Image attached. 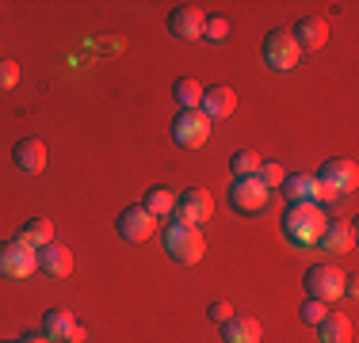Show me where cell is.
<instances>
[{"instance_id": "obj_4", "label": "cell", "mask_w": 359, "mask_h": 343, "mask_svg": "<svg viewBox=\"0 0 359 343\" xmlns=\"http://www.w3.org/2000/svg\"><path fill=\"white\" fill-rule=\"evenodd\" d=\"M35 271H39V252L31 244H23L20 237L0 244V274H8V279H31Z\"/></svg>"}, {"instance_id": "obj_29", "label": "cell", "mask_w": 359, "mask_h": 343, "mask_svg": "<svg viewBox=\"0 0 359 343\" xmlns=\"http://www.w3.org/2000/svg\"><path fill=\"white\" fill-rule=\"evenodd\" d=\"M207 313H210V321H215V324H226L229 316H233V305H229V302H210Z\"/></svg>"}, {"instance_id": "obj_30", "label": "cell", "mask_w": 359, "mask_h": 343, "mask_svg": "<svg viewBox=\"0 0 359 343\" xmlns=\"http://www.w3.org/2000/svg\"><path fill=\"white\" fill-rule=\"evenodd\" d=\"M84 336H88V332H84L81 324H76V328L69 332V340H65V343H84Z\"/></svg>"}, {"instance_id": "obj_23", "label": "cell", "mask_w": 359, "mask_h": 343, "mask_svg": "<svg viewBox=\"0 0 359 343\" xmlns=\"http://www.w3.org/2000/svg\"><path fill=\"white\" fill-rule=\"evenodd\" d=\"M145 210H149L153 218H168V214H176V191L172 187H153V191L145 195Z\"/></svg>"}, {"instance_id": "obj_13", "label": "cell", "mask_w": 359, "mask_h": 343, "mask_svg": "<svg viewBox=\"0 0 359 343\" xmlns=\"http://www.w3.org/2000/svg\"><path fill=\"white\" fill-rule=\"evenodd\" d=\"M290 38L298 42V50H321L329 42V23L321 15H302L294 23V31H290Z\"/></svg>"}, {"instance_id": "obj_28", "label": "cell", "mask_w": 359, "mask_h": 343, "mask_svg": "<svg viewBox=\"0 0 359 343\" xmlns=\"http://www.w3.org/2000/svg\"><path fill=\"white\" fill-rule=\"evenodd\" d=\"M20 84V62H12V57H0V92L15 88Z\"/></svg>"}, {"instance_id": "obj_2", "label": "cell", "mask_w": 359, "mask_h": 343, "mask_svg": "<svg viewBox=\"0 0 359 343\" xmlns=\"http://www.w3.org/2000/svg\"><path fill=\"white\" fill-rule=\"evenodd\" d=\"M165 252L172 255L176 263L191 267V263L203 260L207 244H203V233L195 225H187V221H168V225H165Z\"/></svg>"}, {"instance_id": "obj_5", "label": "cell", "mask_w": 359, "mask_h": 343, "mask_svg": "<svg viewBox=\"0 0 359 343\" xmlns=\"http://www.w3.org/2000/svg\"><path fill=\"white\" fill-rule=\"evenodd\" d=\"M210 126H215V122H210L199 107H195V111H180L176 122H172V137H176V145H184V149H199V145H207Z\"/></svg>"}, {"instance_id": "obj_6", "label": "cell", "mask_w": 359, "mask_h": 343, "mask_svg": "<svg viewBox=\"0 0 359 343\" xmlns=\"http://www.w3.org/2000/svg\"><path fill=\"white\" fill-rule=\"evenodd\" d=\"M313 179H318L321 187H329L332 195H348V191H355V183H359V168H355V160L337 157V160H325Z\"/></svg>"}, {"instance_id": "obj_27", "label": "cell", "mask_w": 359, "mask_h": 343, "mask_svg": "<svg viewBox=\"0 0 359 343\" xmlns=\"http://www.w3.org/2000/svg\"><path fill=\"white\" fill-rule=\"evenodd\" d=\"M203 38H207V42H226V38H229V20H226V15H215V20H207V27H203Z\"/></svg>"}, {"instance_id": "obj_8", "label": "cell", "mask_w": 359, "mask_h": 343, "mask_svg": "<svg viewBox=\"0 0 359 343\" xmlns=\"http://www.w3.org/2000/svg\"><path fill=\"white\" fill-rule=\"evenodd\" d=\"M298 57H302V50H298L294 38H290V31H271L268 38H264V62H268L271 69L287 73V69L298 65Z\"/></svg>"}, {"instance_id": "obj_25", "label": "cell", "mask_w": 359, "mask_h": 343, "mask_svg": "<svg viewBox=\"0 0 359 343\" xmlns=\"http://www.w3.org/2000/svg\"><path fill=\"white\" fill-rule=\"evenodd\" d=\"M298 316H302L306 324H321L325 316H329V302H318V298H306L302 309H298Z\"/></svg>"}, {"instance_id": "obj_10", "label": "cell", "mask_w": 359, "mask_h": 343, "mask_svg": "<svg viewBox=\"0 0 359 343\" xmlns=\"http://www.w3.org/2000/svg\"><path fill=\"white\" fill-rule=\"evenodd\" d=\"M153 229H157V218H153L145 206H126V210L118 214V237L130 240V244H142V240H149Z\"/></svg>"}, {"instance_id": "obj_31", "label": "cell", "mask_w": 359, "mask_h": 343, "mask_svg": "<svg viewBox=\"0 0 359 343\" xmlns=\"http://www.w3.org/2000/svg\"><path fill=\"white\" fill-rule=\"evenodd\" d=\"M23 343H54V340H46V336H31V340H23Z\"/></svg>"}, {"instance_id": "obj_12", "label": "cell", "mask_w": 359, "mask_h": 343, "mask_svg": "<svg viewBox=\"0 0 359 343\" xmlns=\"http://www.w3.org/2000/svg\"><path fill=\"white\" fill-rule=\"evenodd\" d=\"M203 27H207V15H203L199 8H191V4H180V8H172V15H168V31H172L176 38H184V42L203 38Z\"/></svg>"}, {"instance_id": "obj_17", "label": "cell", "mask_w": 359, "mask_h": 343, "mask_svg": "<svg viewBox=\"0 0 359 343\" xmlns=\"http://www.w3.org/2000/svg\"><path fill=\"white\" fill-rule=\"evenodd\" d=\"M318 244L325 248V252H352V248H355V229H352V221H329Z\"/></svg>"}, {"instance_id": "obj_3", "label": "cell", "mask_w": 359, "mask_h": 343, "mask_svg": "<svg viewBox=\"0 0 359 343\" xmlns=\"http://www.w3.org/2000/svg\"><path fill=\"white\" fill-rule=\"evenodd\" d=\"M344 282H348V274L337 263H313L306 271V294L318 298V302H337L344 294Z\"/></svg>"}, {"instance_id": "obj_1", "label": "cell", "mask_w": 359, "mask_h": 343, "mask_svg": "<svg viewBox=\"0 0 359 343\" xmlns=\"http://www.w3.org/2000/svg\"><path fill=\"white\" fill-rule=\"evenodd\" d=\"M325 225H329V218H325V210L318 202H290L283 210V233L294 248H310L318 244Z\"/></svg>"}, {"instance_id": "obj_15", "label": "cell", "mask_w": 359, "mask_h": 343, "mask_svg": "<svg viewBox=\"0 0 359 343\" xmlns=\"http://www.w3.org/2000/svg\"><path fill=\"white\" fill-rule=\"evenodd\" d=\"M39 271L54 274V279H69V274H73V252L65 244L39 248Z\"/></svg>"}, {"instance_id": "obj_22", "label": "cell", "mask_w": 359, "mask_h": 343, "mask_svg": "<svg viewBox=\"0 0 359 343\" xmlns=\"http://www.w3.org/2000/svg\"><path fill=\"white\" fill-rule=\"evenodd\" d=\"M172 96L180 103V111H195L203 103V84L191 80V76H180V80L172 84Z\"/></svg>"}, {"instance_id": "obj_19", "label": "cell", "mask_w": 359, "mask_h": 343, "mask_svg": "<svg viewBox=\"0 0 359 343\" xmlns=\"http://www.w3.org/2000/svg\"><path fill=\"white\" fill-rule=\"evenodd\" d=\"M283 195L290 202H318V179L310 172H294L283 179Z\"/></svg>"}, {"instance_id": "obj_9", "label": "cell", "mask_w": 359, "mask_h": 343, "mask_svg": "<svg viewBox=\"0 0 359 343\" xmlns=\"http://www.w3.org/2000/svg\"><path fill=\"white\" fill-rule=\"evenodd\" d=\"M268 199H271V191L256 176H245L229 187V202H233L237 214H260L264 206H268Z\"/></svg>"}, {"instance_id": "obj_14", "label": "cell", "mask_w": 359, "mask_h": 343, "mask_svg": "<svg viewBox=\"0 0 359 343\" xmlns=\"http://www.w3.org/2000/svg\"><path fill=\"white\" fill-rule=\"evenodd\" d=\"M12 160L20 172H31V176H39L42 168H46V145L39 141V137H20L12 149Z\"/></svg>"}, {"instance_id": "obj_18", "label": "cell", "mask_w": 359, "mask_h": 343, "mask_svg": "<svg viewBox=\"0 0 359 343\" xmlns=\"http://www.w3.org/2000/svg\"><path fill=\"white\" fill-rule=\"evenodd\" d=\"M73 328H76V321H73L69 309H50V313L42 316V336L54 340V343H65Z\"/></svg>"}, {"instance_id": "obj_7", "label": "cell", "mask_w": 359, "mask_h": 343, "mask_svg": "<svg viewBox=\"0 0 359 343\" xmlns=\"http://www.w3.org/2000/svg\"><path fill=\"white\" fill-rule=\"evenodd\" d=\"M210 214H215L210 191H203V187H187L184 195H176V221H187V225L199 229L203 221H210Z\"/></svg>"}, {"instance_id": "obj_26", "label": "cell", "mask_w": 359, "mask_h": 343, "mask_svg": "<svg viewBox=\"0 0 359 343\" xmlns=\"http://www.w3.org/2000/svg\"><path fill=\"white\" fill-rule=\"evenodd\" d=\"M256 179H260V183H264V187H268V191H271V187H283L287 172L279 168V164H271V160H264V164H260V172H256Z\"/></svg>"}, {"instance_id": "obj_24", "label": "cell", "mask_w": 359, "mask_h": 343, "mask_svg": "<svg viewBox=\"0 0 359 343\" xmlns=\"http://www.w3.org/2000/svg\"><path fill=\"white\" fill-rule=\"evenodd\" d=\"M260 164H264V160L256 157L252 149H237V153H233V176H237V179L256 176V172H260Z\"/></svg>"}, {"instance_id": "obj_11", "label": "cell", "mask_w": 359, "mask_h": 343, "mask_svg": "<svg viewBox=\"0 0 359 343\" xmlns=\"http://www.w3.org/2000/svg\"><path fill=\"white\" fill-rule=\"evenodd\" d=\"M199 111L210 118V122H218V118H229V115L237 111V92L229 88V84H215V88H203Z\"/></svg>"}, {"instance_id": "obj_20", "label": "cell", "mask_w": 359, "mask_h": 343, "mask_svg": "<svg viewBox=\"0 0 359 343\" xmlns=\"http://www.w3.org/2000/svg\"><path fill=\"white\" fill-rule=\"evenodd\" d=\"M20 240L23 244H31L39 252V248H46V244H54V221L50 218H31L27 225L20 229Z\"/></svg>"}, {"instance_id": "obj_16", "label": "cell", "mask_w": 359, "mask_h": 343, "mask_svg": "<svg viewBox=\"0 0 359 343\" xmlns=\"http://www.w3.org/2000/svg\"><path fill=\"white\" fill-rule=\"evenodd\" d=\"M264 328L256 316H229L226 324H222V340L226 343H260Z\"/></svg>"}, {"instance_id": "obj_21", "label": "cell", "mask_w": 359, "mask_h": 343, "mask_svg": "<svg viewBox=\"0 0 359 343\" xmlns=\"http://www.w3.org/2000/svg\"><path fill=\"white\" fill-rule=\"evenodd\" d=\"M318 332H321V343H352V321L344 313H329L318 324Z\"/></svg>"}]
</instances>
